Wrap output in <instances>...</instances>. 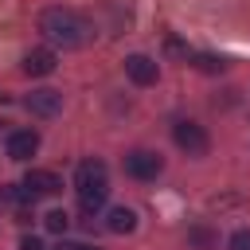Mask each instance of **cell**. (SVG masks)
I'll list each match as a JSON object with an SVG mask.
<instances>
[{
    "label": "cell",
    "mask_w": 250,
    "mask_h": 250,
    "mask_svg": "<svg viewBox=\"0 0 250 250\" xmlns=\"http://www.w3.org/2000/svg\"><path fill=\"white\" fill-rule=\"evenodd\" d=\"M39 152V133L35 129H16L8 133V156L12 160H31Z\"/></svg>",
    "instance_id": "8"
},
{
    "label": "cell",
    "mask_w": 250,
    "mask_h": 250,
    "mask_svg": "<svg viewBox=\"0 0 250 250\" xmlns=\"http://www.w3.org/2000/svg\"><path fill=\"white\" fill-rule=\"evenodd\" d=\"M227 250H250V230H234L230 242H227Z\"/></svg>",
    "instance_id": "13"
},
{
    "label": "cell",
    "mask_w": 250,
    "mask_h": 250,
    "mask_svg": "<svg viewBox=\"0 0 250 250\" xmlns=\"http://www.w3.org/2000/svg\"><path fill=\"white\" fill-rule=\"evenodd\" d=\"M172 141L188 152V156H203L207 152V133H203V125H195V121H176L172 125Z\"/></svg>",
    "instance_id": "3"
},
{
    "label": "cell",
    "mask_w": 250,
    "mask_h": 250,
    "mask_svg": "<svg viewBox=\"0 0 250 250\" xmlns=\"http://www.w3.org/2000/svg\"><path fill=\"white\" fill-rule=\"evenodd\" d=\"M105 230H109V234H129V230H137V211H133V207H109Z\"/></svg>",
    "instance_id": "10"
},
{
    "label": "cell",
    "mask_w": 250,
    "mask_h": 250,
    "mask_svg": "<svg viewBox=\"0 0 250 250\" xmlns=\"http://www.w3.org/2000/svg\"><path fill=\"white\" fill-rule=\"evenodd\" d=\"M20 188H23L27 199H39V195H59V191H62V180H59V172H51V168H31Z\"/></svg>",
    "instance_id": "4"
},
{
    "label": "cell",
    "mask_w": 250,
    "mask_h": 250,
    "mask_svg": "<svg viewBox=\"0 0 250 250\" xmlns=\"http://www.w3.org/2000/svg\"><path fill=\"white\" fill-rule=\"evenodd\" d=\"M43 227L55 230V234H62V230L70 227V219H66V211H47V215H43Z\"/></svg>",
    "instance_id": "12"
},
{
    "label": "cell",
    "mask_w": 250,
    "mask_h": 250,
    "mask_svg": "<svg viewBox=\"0 0 250 250\" xmlns=\"http://www.w3.org/2000/svg\"><path fill=\"white\" fill-rule=\"evenodd\" d=\"M23 109L35 113V117H55V113L62 109V94H59V90H31V94L23 98Z\"/></svg>",
    "instance_id": "6"
},
{
    "label": "cell",
    "mask_w": 250,
    "mask_h": 250,
    "mask_svg": "<svg viewBox=\"0 0 250 250\" xmlns=\"http://www.w3.org/2000/svg\"><path fill=\"white\" fill-rule=\"evenodd\" d=\"M51 70H55V51H51V47H35V51L23 55V74L43 78V74H51Z\"/></svg>",
    "instance_id": "9"
},
{
    "label": "cell",
    "mask_w": 250,
    "mask_h": 250,
    "mask_svg": "<svg viewBox=\"0 0 250 250\" xmlns=\"http://www.w3.org/2000/svg\"><path fill=\"white\" fill-rule=\"evenodd\" d=\"M74 188H78V203L86 215L102 211L105 207V195H109V172L102 160H82L78 172H74Z\"/></svg>",
    "instance_id": "2"
},
{
    "label": "cell",
    "mask_w": 250,
    "mask_h": 250,
    "mask_svg": "<svg viewBox=\"0 0 250 250\" xmlns=\"http://www.w3.org/2000/svg\"><path fill=\"white\" fill-rule=\"evenodd\" d=\"M191 66H195V70H203V74H219L227 62H223L219 55H191Z\"/></svg>",
    "instance_id": "11"
},
{
    "label": "cell",
    "mask_w": 250,
    "mask_h": 250,
    "mask_svg": "<svg viewBox=\"0 0 250 250\" xmlns=\"http://www.w3.org/2000/svg\"><path fill=\"white\" fill-rule=\"evenodd\" d=\"M125 172H129L133 180H156V176L164 172V160H160L156 152H148V148H133V152L125 156Z\"/></svg>",
    "instance_id": "5"
},
{
    "label": "cell",
    "mask_w": 250,
    "mask_h": 250,
    "mask_svg": "<svg viewBox=\"0 0 250 250\" xmlns=\"http://www.w3.org/2000/svg\"><path fill=\"white\" fill-rule=\"evenodd\" d=\"M39 31H43V39L51 47H62V51L82 47L90 39V23L74 8H43L39 12Z\"/></svg>",
    "instance_id": "1"
},
{
    "label": "cell",
    "mask_w": 250,
    "mask_h": 250,
    "mask_svg": "<svg viewBox=\"0 0 250 250\" xmlns=\"http://www.w3.org/2000/svg\"><path fill=\"white\" fill-rule=\"evenodd\" d=\"M20 250H43V242L35 234H27V238H20Z\"/></svg>",
    "instance_id": "14"
},
{
    "label": "cell",
    "mask_w": 250,
    "mask_h": 250,
    "mask_svg": "<svg viewBox=\"0 0 250 250\" xmlns=\"http://www.w3.org/2000/svg\"><path fill=\"white\" fill-rule=\"evenodd\" d=\"M125 74H129L137 86H152V82L160 78V66H156V59H148V55H129V59H125Z\"/></svg>",
    "instance_id": "7"
}]
</instances>
